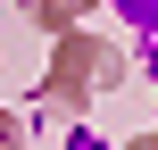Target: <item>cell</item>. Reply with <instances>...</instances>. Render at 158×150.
<instances>
[{"mask_svg":"<svg viewBox=\"0 0 158 150\" xmlns=\"http://www.w3.org/2000/svg\"><path fill=\"white\" fill-rule=\"evenodd\" d=\"M125 25H142V33H158V0H108Z\"/></svg>","mask_w":158,"mask_h":150,"instance_id":"6da1fadb","label":"cell"}]
</instances>
